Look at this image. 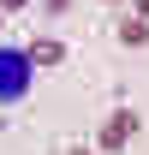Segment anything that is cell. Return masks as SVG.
<instances>
[{
	"instance_id": "cell-1",
	"label": "cell",
	"mask_w": 149,
	"mask_h": 155,
	"mask_svg": "<svg viewBox=\"0 0 149 155\" xmlns=\"http://www.w3.org/2000/svg\"><path fill=\"white\" fill-rule=\"evenodd\" d=\"M24 66H30V60L0 54V96H6V101H18V96H24Z\"/></svg>"
},
{
	"instance_id": "cell-2",
	"label": "cell",
	"mask_w": 149,
	"mask_h": 155,
	"mask_svg": "<svg viewBox=\"0 0 149 155\" xmlns=\"http://www.w3.org/2000/svg\"><path fill=\"white\" fill-rule=\"evenodd\" d=\"M24 60H30V66H60V60H66V48H60L54 36H36V42H30V54H24Z\"/></svg>"
},
{
	"instance_id": "cell-3",
	"label": "cell",
	"mask_w": 149,
	"mask_h": 155,
	"mask_svg": "<svg viewBox=\"0 0 149 155\" xmlns=\"http://www.w3.org/2000/svg\"><path fill=\"white\" fill-rule=\"evenodd\" d=\"M113 36L125 42V48H143V42H149V24L137 18V12H131V18H119V24H113Z\"/></svg>"
},
{
	"instance_id": "cell-4",
	"label": "cell",
	"mask_w": 149,
	"mask_h": 155,
	"mask_svg": "<svg viewBox=\"0 0 149 155\" xmlns=\"http://www.w3.org/2000/svg\"><path fill=\"white\" fill-rule=\"evenodd\" d=\"M125 137H131V131H119V125H113V119H108V125L95 131V143H101V149H125Z\"/></svg>"
},
{
	"instance_id": "cell-5",
	"label": "cell",
	"mask_w": 149,
	"mask_h": 155,
	"mask_svg": "<svg viewBox=\"0 0 149 155\" xmlns=\"http://www.w3.org/2000/svg\"><path fill=\"white\" fill-rule=\"evenodd\" d=\"M18 6H30V0H0V12H18Z\"/></svg>"
},
{
	"instance_id": "cell-6",
	"label": "cell",
	"mask_w": 149,
	"mask_h": 155,
	"mask_svg": "<svg viewBox=\"0 0 149 155\" xmlns=\"http://www.w3.org/2000/svg\"><path fill=\"white\" fill-rule=\"evenodd\" d=\"M131 6H137V18H143V24H149V0H131Z\"/></svg>"
},
{
	"instance_id": "cell-7",
	"label": "cell",
	"mask_w": 149,
	"mask_h": 155,
	"mask_svg": "<svg viewBox=\"0 0 149 155\" xmlns=\"http://www.w3.org/2000/svg\"><path fill=\"white\" fill-rule=\"evenodd\" d=\"M66 155H95V149H84V143H78V149H66Z\"/></svg>"
},
{
	"instance_id": "cell-8",
	"label": "cell",
	"mask_w": 149,
	"mask_h": 155,
	"mask_svg": "<svg viewBox=\"0 0 149 155\" xmlns=\"http://www.w3.org/2000/svg\"><path fill=\"white\" fill-rule=\"evenodd\" d=\"M0 30H6V18H0Z\"/></svg>"
},
{
	"instance_id": "cell-9",
	"label": "cell",
	"mask_w": 149,
	"mask_h": 155,
	"mask_svg": "<svg viewBox=\"0 0 149 155\" xmlns=\"http://www.w3.org/2000/svg\"><path fill=\"white\" fill-rule=\"evenodd\" d=\"M108 6H113V0H108Z\"/></svg>"
}]
</instances>
